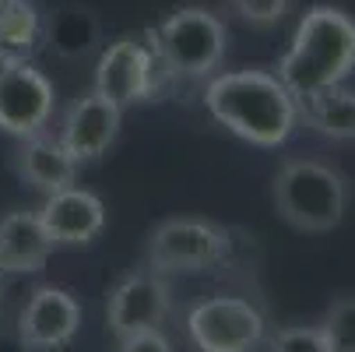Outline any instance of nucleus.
<instances>
[{
    "label": "nucleus",
    "instance_id": "obj_7",
    "mask_svg": "<svg viewBox=\"0 0 355 352\" xmlns=\"http://www.w3.org/2000/svg\"><path fill=\"white\" fill-rule=\"evenodd\" d=\"M53 85L25 60H8L0 71V131L15 137L42 134L53 117Z\"/></svg>",
    "mask_w": 355,
    "mask_h": 352
},
{
    "label": "nucleus",
    "instance_id": "obj_25",
    "mask_svg": "<svg viewBox=\"0 0 355 352\" xmlns=\"http://www.w3.org/2000/svg\"><path fill=\"white\" fill-rule=\"evenodd\" d=\"M0 4H4V0H0Z\"/></svg>",
    "mask_w": 355,
    "mask_h": 352
},
{
    "label": "nucleus",
    "instance_id": "obj_23",
    "mask_svg": "<svg viewBox=\"0 0 355 352\" xmlns=\"http://www.w3.org/2000/svg\"><path fill=\"white\" fill-rule=\"evenodd\" d=\"M4 67H8V57H4V53H0V71H4Z\"/></svg>",
    "mask_w": 355,
    "mask_h": 352
},
{
    "label": "nucleus",
    "instance_id": "obj_12",
    "mask_svg": "<svg viewBox=\"0 0 355 352\" xmlns=\"http://www.w3.org/2000/svg\"><path fill=\"white\" fill-rule=\"evenodd\" d=\"M120 117H123V110L116 103H110V99H103L98 92H92V95L78 99V103H71L57 141L67 148V156L74 162L98 159L116 141Z\"/></svg>",
    "mask_w": 355,
    "mask_h": 352
},
{
    "label": "nucleus",
    "instance_id": "obj_8",
    "mask_svg": "<svg viewBox=\"0 0 355 352\" xmlns=\"http://www.w3.org/2000/svg\"><path fill=\"white\" fill-rule=\"evenodd\" d=\"M155 57L151 49L137 39H120L113 42L103 60H98V71H95V92L116 103L120 110L130 106V103H141V99H151L155 95Z\"/></svg>",
    "mask_w": 355,
    "mask_h": 352
},
{
    "label": "nucleus",
    "instance_id": "obj_20",
    "mask_svg": "<svg viewBox=\"0 0 355 352\" xmlns=\"http://www.w3.org/2000/svg\"><path fill=\"white\" fill-rule=\"evenodd\" d=\"M225 4L250 25H275V22H282L288 0H225Z\"/></svg>",
    "mask_w": 355,
    "mask_h": 352
},
{
    "label": "nucleus",
    "instance_id": "obj_10",
    "mask_svg": "<svg viewBox=\"0 0 355 352\" xmlns=\"http://www.w3.org/2000/svg\"><path fill=\"white\" fill-rule=\"evenodd\" d=\"M78 328H81L78 299L57 285H39L18 317V331L32 349H64L74 342Z\"/></svg>",
    "mask_w": 355,
    "mask_h": 352
},
{
    "label": "nucleus",
    "instance_id": "obj_15",
    "mask_svg": "<svg viewBox=\"0 0 355 352\" xmlns=\"http://www.w3.org/2000/svg\"><path fill=\"white\" fill-rule=\"evenodd\" d=\"M42 39L53 46V53L60 60H85L103 42V25H98V15L92 8L64 4L42 25Z\"/></svg>",
    "mask_w": 355,
    "mask_h": 352
},
{
    "label": "nucleus",
    "instance_id": "obj_18",
    "mask_svg": "<svg viewBox=\"0 0 355 352\" xmlns=\"http://www.w3.org/2000/svg\"><path fill=\"white\" fill-rule=\"evenodd\" d=\"M327 352H355V296H341L327 307L320 321Z\"/></svg>",
    "mask_w": 355,
    "mask_h": 352
},
{
    "label": "nucleus",
    "instance_id": "obj_13",
    "mask_svg": "<svg viewBox=\"0 0 355 352\" xmlns=\"http://www.w3.org/2000/svg\"><path fill=\"white\" fill-rule=\"evenodd\" d=\"M15 166L21 173V180L42 194H57L74 187L78 180V162L67 156V148L49 137V134H32L21 137L18 152H15Z\"/></svg>",
    "mask_w": 355,
    "mask_h": 352
},
{
    "label": "nucleus",
    "instance_id": "obj_4",
    "mask_svg": "<svg viewBox=\"0 0 355 352\" xmlns=\"http://www.w3.org/2000/svg\"><path fill=\"white\" fill-rule=\"evenodd\" d=\"M151 57L176 78H205L222 64L225 25L205 8H180L151 32Z\"/></svg>",
    "mask_w": 355,
    "mask_h": 352
},
{
    "label": "nucleus",
    "instance_id": "obj_2",
    "mask_svg": "<svg viewBox=\"0 0 355 352\" xmlns=\"http://www.w3.org/2000/svg\"><path fill=\"white\" fill-rule=\"evenodd\" d=\"M355 71V22L338 8H310L302 15L292 49L278 64V81L295 103L341 85Z\"/></svg>",
    "mask_w": 355,
    "mask_h": 352
},
{
    "label": "nucleus",
    "instance_id": "obj_1",
    "mask_svg": "<svg viewBox=\"0 0 355 352\" xmlns=\"http://www.w3.org/2000/svg\"><path fill=\"white\" fill-rule=\"evenodd\" d=\"M205 106L222 127L261 148L282 144L299 120L292 92L268 71H232L215 78L205 92Z\"/></svg>",
    "mask_w": 355,
    "mask_h": 352
},
{
    "label": "nucleus",
    "instance_id": "obj_9",
    "mask_svg": "<svg viewBox=\"0 0 355 352\" xmlns=\"http://www.w3.org/2000/svg\"><path fill=\"white\" fill-rule=\"evenodd\" d=\"M169 317V289L159 275H127L106 303V321L116 338L155 331Z\"/></svg>",
    "mask_w": 355,
    "mask_h": 352
},
{
    "label": "nucleus",
    "instance_id": "obj_16",
    "mask_svg": "<svg viewBox=\"0 0 355 352\" xmlns=\"http://www.w3.org/2000/svg\"><path fill=\"white\" fill-rule=\"evenodd\" d=\"M295 106H299V117L324 137H334V141L355 137V88L334 85V88H324L310 99H302Z\"/></svg>",
    "mask_w": 355,
    "mask_h": 352
},
{
    "label": "nucleus",
    "instance_id": "obj_22",
    "mask_svg": "<svg viewBox=\"0 0 355 352\" xmlns=\"http://www.w3.org/2000/svg\"><path fill=\"white\" fill-rule=\"evenodd\" d=\"M0 352H32V345L25 342V335L15 328H0Z\"/></svg>",
    "mask_w": 355,
    "mask_h": 352
},
{
    "label": "nucleus",
    "instance_id": "obj_17",
    "mask_svg": "<svg viewBox=\"0 0 355 352\" xmlns=\"http://www.w3.org/2000/svg\"><path fill=\"white\" fill-rule=\"evenodd\" d=\"M42 42V18L28 0H4L0 4V53L8 60H25Z\"/></svg>",
    "mask_w": 355,
    "mask_h": 352
},
{
    "label": "nucleus",
    "instance_id": "obj_5",
    "mask_svg": "<svg viewBox=\"0 0 355 352\" xmlns=\"http://www.w3.org/2000/svg\"><path fill=\"white\" fill-rule=\"evenodd\" d=\"M229 254V233L205 219H169L148 236L151 271H205Z\"/></svg>",
    "mask_w": 355,
    "mask_h": 352
},
{
    "label": "nucleus",
    "instance_id": "obj_19",
    "mask_svg": "<svg viewBox=\"0 0 355 352\" xmlns=\"http://www.w3.org/2000/svg\"><path fill=\"white\" fill-rule=\"evenodd\" d=\"M271 352H327V342L317 328H285L271 338Z\"/></svg>",
    "mask_w": 355,
    "mask_h": 352
},
{
    "label": "nucleus",
    "instance_id": "obj_14",
    "mask_svg": "<svg viewBox=\"0 0 355 352\" xmlns=\"http://www.w3.org/2000/svg\"><path fill=\"white\" fill-rule=\"evenodd\" d=\"M49 250H53V243H49L35 212H8L0 219V268L4 271H42Z\"/></svg>",
    "mask_w": 355,
    "mask_h": 352
},
{
    "label": "nucleus",
    "instance_id": "obj_21",
    "mask_svg": "<svg viewBox=\"0 0 355 352\" xmlns=\"http://www.w3.org/2000/svg\"><path fill=\"white\" fill-rule=\"evenodd\" d=\"M120 352H173V345H169V338L155 328V331H137V335L120 338Z\"/></svg>",
    "mask_w": 355,
    "mask_h": 352
},
{
    "label": "nucleus",
    "instance_id": "obj_3",
    "mask_svg": "<svg viewBox=\"0 0 355 352\" xmlns=\"http://www.w3.org/2000/svg\"><path fill=\"white\" fill-rule=\"evenodd\" d=\"M275 208L292 229L327 233L345 219L348 183L324 162L288 159L275 176Z\"/></svg>",
    "mask_w": 355,
    "mask_h": 352
},
{
    "label": "nucleus",
    "instance_id": "obj_6",
    "mask_svg": "<svg viewBox=\"0 0 355 352\" xmlns=\"http://www.w3.org/2000/svg\"><path fill=\"white\" fill-rule=\"evenodd\" d=\"M187 331L200 352H253L264 338V317L239 296H211L190 310Z\"/></svg>",
    "mask_w": 355,
    "mask_h": 352
},
{
    "label": "nucleus",
    "instance_id": "obj_24",
    "mask_svg": "<svg viewBox=\"0 0 355 352\" xmlns=\"http://www.w3.org/2000/svg\"><path fill=\"white\" fill-rule=\"evenodd\" d=\"M0 307H4V285H0Z\"/></svg>",
    "mask_w": 355,
    "mask_h": 352
},
{
    "label": "nucleus",
    "instance_id": "obj_11",
    "mask_svg": "<svg viewBox=\"0 0 355 352\" xmlns=\"http://www.w3.org/2000/svg\"><path fill=\"white\" fill-rule=\"evenodd\" d=\"M49 243H60V246H85L92 243L106 226V208L103 201L88 190H78V187H67V190H57V194H46L42 208L35 212Z\"/></svg>",
    "mask_w": 355,
    "mask_h": 352
}]
</instances>
